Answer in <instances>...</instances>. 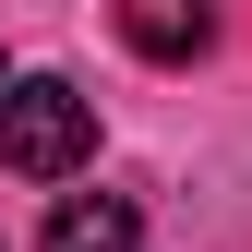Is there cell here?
<instances>
[{
	"instance_id": "1",
	"label": "cell",
	"mask_w": 252,
	"mask_h": 252,
	"mask_svg": "<svg viewBox=\"0 0 252 252\" xmlns=\"http://www.w3.org/2000/svg\"><path fill=\"white\" fill-rule=\"evenodd\" d=\"M96 156V96H72L60 72H24L0 96V168L12 180H72Z\"/></svg>"
},
{
	"instance_id": "2",
	"label": "cell",
	"mask_w": 252,
	"mask_h": 252,
	"mask_svg": "<svg viewBox=\"0 0 252 252\" xmlns=\"http://www.w3.org/2000/svg\"><path fill=\"white\" fill-rule=\"evenodd\" d=\"M36 252H144V216L120 204V192H60Z\"/></svg>"
},
{
	"instance_id": "3",
	"label": "cell",
	"mask_w": 252,
	"mask_h": 252,
	"mask_svg": "<svg viewBox=\"0 0 252 252\" xmlns=\"http://www.w3.org/2000/svg\"><path fill=\"white\" fill-rule=\"evenodd\" d=\"M120 36H132L144 60H204L216 0H120Z\"/></svg>"
},
{
	"instance_id": "4",
	"label": "cell",
	"mask_w": 252,
	"mask_h": 252,
	"mask_svg": "<svg viewBox=\"0 0 252 252\" xmlns=\"http://www.w3.org/2000/svg\"><path fill=\"white\" fill-rule=\"evenodd\" d=\"M0 96H12V84H0Z\"/></svg>"
}]
</instances>
